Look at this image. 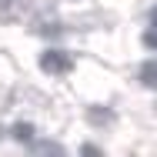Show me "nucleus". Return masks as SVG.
I'll return each instance as SVG.
<instances>
[{
    "mask_svg": "<svg viewBox=\"0 0 157 157\" xmlns=\"http://www.w3.org/2000/svg\"><path fill=\"white\" fill-rule=\"evenodd\" d=\"M151 24H154V30H157V10H154V13H151Z\"/></svg>",
    "mask_w": 157,
    "mask_h": 157,
    "instance_id": "obj_7",
    "label": "nucleus"
},
{
    "mask_svg": "<svg viewBox=\"0 0 157 157\" xmlns=\"http://www.w3.org/2000/svg\"><path fill=\"white\" fill-rule=\"evenodd\" d=\"M10 3H13V0H0V13H3V10H7Z\"/></svg>",
    "mask_w": 157,
    "mask_h": 157,
    "instance_id": "obj_6",
    "label": "nucleus"
},
{
    "mask_svg": "<svg viewBox=\"0 0 157 157\" xmlns=\"http://www.w3.org/2000/svg\"><path fill=\"white\" fill-rule=\"evenodd\" d=\"M40 67H44L47 74H67L74 63H70V57H67L63 50H47V54L40 57Z\"/></svg>",
    "mask_w": 157,
    "mask_h": 157,
    "instance_id": "obj_1",
    "label": "nucleus"
},
{
    "mask_svg": "<svg viewBox=\"0 0 157 157\" xmlns=\"http://www.w3.org/2000/svg\"><path fill=\"white\" fill-rule=\"evenodd\" d=\"M140 80H144V87L157 90V60H144L140 63Z\"/></svg>",
    "mask_w": 157,
    "mask_h": 157,
    "instance_id": "obj_2",
    "label": "nucleus"
},
{
    "mask_svg": "<svg viewBox=\"0 0 157 157\" xmlns=\"http://www.w3.org/2000/svg\"><path fill=\"white\" fill-rule=\"evenodd\" d=\"M80 154H100V147H94V144H84V147H80Z\"/></svg>",
    "mask_w": 157,
    "mask_h": 157,
    "instance_id": "obj_5",
    "label": "nucleus"
},
{
    "mask_svg": "<svg viewBox=\"0 0 157 157\" xmlns=\"http://www.w3.org/2000/svg\"><path fill=\"white\" fill-rule=\"evenodd\" d=\"M13 137H17V140H24V144H30V140H33V124H24V121H20V124H13Z\"/></svg>",
    "mask_w": 157,
    "mask_h": 157,
    "instance_id": "obj_3",
    "label": "nucleus"
},
{
    "mask_svg": "<svg viewBox=\"0 0 157 157\" xmlns=\"http://www.w3.org/2000/svg\"><path fill=\"white\" fill-rule=\"evenodd\" d=\"M40 151H44V154H60L63 147H60V144H44V147H40Z\"/></svg>",
    "mask_w": 157,
    "mask_h": 157,
    "instance_id": "obj_4",
    "label": "nucleus"
}]
</instances>
